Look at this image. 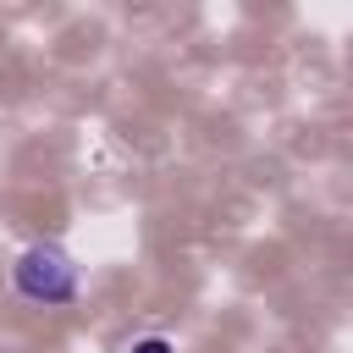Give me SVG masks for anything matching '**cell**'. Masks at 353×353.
<instances>
[{
    "instance_id": "cell-1",
    "label": "cell",
    "mask_w": 353,
    "mask_h": 353,
    "mask_svg": "<svg viewBox=\"0 0 353 353\" xmlns=\"http://www.w3.org/2000/svg\"><path fill=\"white\" fill-rule=\"evenodd\" d=\"M132 353H171V342H165V336H149V342H138Z\"/></svg>"
}]
</instances>
